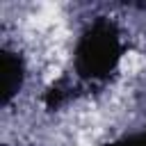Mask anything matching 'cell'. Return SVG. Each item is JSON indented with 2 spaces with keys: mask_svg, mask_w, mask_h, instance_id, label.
<instances>
[{
  "mask_svg": "<svg viewBox=\"0 0 146 146\" xmlns=\"http://www.w3.org/2000/svg\"><path fill=\"white\" fill-rule=\"evenodd\" d=\"M116 57H119L116 55V41H114V36L107 30L100 32V34H96V32L87 34V39L80 46V59L87 62L89 71H91V66L96 71L112 68L114 62H116Z\"/></svg>",
  "mask_w": 146,
  "mask_h": 146,
  "instance_id": "6da1fadb",
  "label": "cell"
}]
</instances>
